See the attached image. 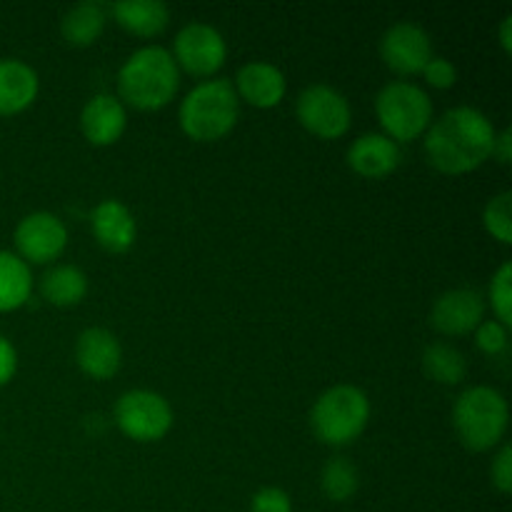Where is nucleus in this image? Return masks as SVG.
I'll return each instance as SVG.
<instances>
[{
  "instance_id": "f257e3e1",
  "label": "nucleus",
  "mask_w": 512,
  "mask_h": 512,
  "mask_svg": "<svg viewBox=\"0 0 512 512\" xmlns=\"http://www.w3.org/2000/svg\"><path fill=\"white\" fill-rule=\"evenodd\" d=\"M495 125L483 110L458 105L433 120L425 133V155L445 175H465L493 158Z\"/></svg>"
},
{
  "instance_id": "f03ea898",
  "label": "nucleus",
  "mask_w": 512,
  "mask_h": 512,
  "mask_svg": "<svg viewBox=\"0 0 512 512\" xmlns=\"http://www.w3.org/2000/svg\"><path fill=\"white\" fill-rule=\"evenodd\" d=\"M180 88V70L170 50L160 45H145L135 50L118 70L120 103L135 110H160L175 98Z\"/></svg>"
},
{
  "instance_id": "7ed1b4c3",
  "label": "nucleus",
  "mask_w": 512,
  "mask_h": 512,
  "mask_svg": "<svg viewBox=\"0 0 512 512\" xmlns=\"http://www.w3.org/2000/svg\"><path fill=\"white\" fill-rule=\"evenodd\" d=\"M240 118V100L228 78L203 80L183 98L180 130L195 143H215L233 133Z\"/></svg>"
},
{
  "instance_id": "20e7f679",
  "label": "nucleus",
  "mask_w": 512,
  "mask_h": 512,
  "mask_svg": "<svg viewBox=\"0 0 512 512\" xmlns=\"http://www.w3.org/2000/svg\"><path fill=\"white\" fill-rule=\"evenodd\" d=\"M510 410L500 390L475 385L463 390L453 405V428L460 443L473 453H485L503 443L508 433Z\"/></svg>"
},
{
  "instance_id": "39448f33",
  "label": "nucleus",
  "mask_w": 512,
  "mask_h": 512,
  "mask_svg": "<svg viewBox=\"0 0 512 512\" xmlns=\"http://www.w3.org/2000/svg\"><path fill=\"white\" fill-rule=\"evenodd\" d=\"M370 420V400L355 385H333L310 408V428L315 438L333 448L355 443Z\"/></svg>"
},
{
  "instance_id": "423d86ee",
  "label": "nucleus",
  "mask_w": 512,
  "mask_h": 512,
  "mask_svg": "<svg viewBox=\"0 0 512 512\" xmlns=\"http://www.w3.org/2000/svg\"><path fill=\"white\" fill-rule=\"evenodd\" d=\"M375 115L385 133L395 143H410L428 133L433 123V100L420 85L393 80L375 98Z\"/></svg>"
},
{
  "instance_id": "0eeeda50",
  "label": "nucleus",
  "mask_w": 512,
  "mask_h": 512,
  "mask_svg": "<svg viewBox=\"0 0 512 512\" xmlns=\"http://www.w3.org/2000/svg\"><path fill=\"white\" fill-rule=\"evenodd\" d=\"M113 420L125 438L135 443H158L173 428V408L153 390H128L115 403Z\"/></svg>"
},
{
  "instance_id": "6e6552de",
  "label": "nucleus",
  "mask_w": 512,
  "mask_h": 512,
  "mask_svg": "<svg viewBox=\"0 0 512 512\" xmlns=\"http://www.w3.org/2000/svg\"><path fill=\"white\" fill-rule=\"evenodd\" d=\"M295 115L310 135L320 140H338L353 125V108L348 98L333 85H308L295 100Z\"/></svg>"
},
{
  "instance_id": "1a4fd4ad",
  "label": "nucleus",
  "mask_w": 512,
  "mask_h": 512,
  "mask_svg": "<svg viewBox=\"0 0 512 512\" xmlns=\"http://www.w3.org/2000/svg\"><path fill=\"white\" fill-rule=\"evenodd\" d=\"M173 60L178 70L195 78H213L228 58V45L218 28L208 23H188L173 40Z\"/></svg>"
},
{
  "instance_id": "9d476101",
  "label": "nucleus",
  "mask_w": 512,
  "mask_h": 512,
  "mask_svg": "<svg viewBox=\"0 0 512 512\" xmlns=\"http://www.w3.org/2000/svg\"><path fill=\"white\" fill-rule=\"evenodd\" d=\"M15 250L18 258L25 260L28 265H48L63 255L65 245H68V228L63 220L53 213H30L15 225L13 233Z\"/></svg>"
},
{
  "instance_id": "9b49d317",
  "label": "nucleus",
  "mask_w": 512,
  "mask_h": 512,
  "mask_svg": "<svg viewBox=\"0 0 512 512\" xmlns=\"http://www.w3.org/2000/svg\"><path fill=\"white\" fill-rule=\"evenodd\" d=\"M380 58L393 73L420 75L433 60V40L423 25L413 20H400L390 25L380 38Z\"/></svg>"
},
{
  "instance_id": "f8f14e48",
  "label": "nucleus",
  "mask_w": 512,
  "mask_h": 512,
  "mask_svg": "<svg viewBox=\"0 0 512 512\" xmlns=\"http://www.w3.org/2000/svg\"><path fill=\"white\" fill-rule=\"evenodd\" d=\"M485 318V300L478 290L455 288L440 295L430 310V325L438 333L460 338L475 333Z\"/></svg>"
},
{
  "instance_id": "ddd939ff",
  "label": "nucleus",
  "mask_w": 512,
  "mask_h": 512,
  "mask_svg": "<svg viewBox=\"0 0 512 512\" xmlns=\"http://www.w3.org/2000/svg\"><path fill=\"white\" fill-rule=\"evenodd\" d=\"M233 88L238 93V100H245L258 110H270L283 103L285 93H288V80L278 65L268 63V60H253L238 70Z\"/></svg>"
},
{
  "instance_id": "4468645a",
  "label": "nucleus",
  "mask_w": 512,
  "mask_h": 512,
  "mask_svg": "<svg viewBox=\"0 0 512 512\" xmlns=\"http://www.w3.org/2000/svg\"><path fill=\"white\" fill-rule=\"evenodd\" d=\"M90 230L100 248L113 255L128 253L138 238V223H135L133 213L128 205L115 198L100 200L95 205L93 215H90Z\"/></svg>"
},
{
  "instance_id": "2eb2a0df",
  "label": "nucleus",
  "mask_w": 512,
  "mask_h": 512,
  "mask_svg": "<svg viewBox=\"0 0 512 512\" xmlns=\"http://www.w3.org/2000/svg\"><path fill=\"white\" fill-rule=\"evenodd\" d=\"M75 363L88 378L108 380L123 365V348L115 333L105 328H88L75 340Z\"/></svg>"
},
{
  "instance_id": "dca6fc26",
  "label": "nucleus",
  "mask_w": 512,
  "mask_h": 512,
  "mask_svg": "<svg viewBox=\"0 0 512 512\" xmlns=\"http://www.w3.org/2000/svg\"><path fill=\"white\" fill-rule=\"evenodd\" d=\"M125 125H128V113L115 95H93L80 110V130L95 148H108L118 143L125 133Z\"/></svg>"
},
{
  "instance_id": "f3484780",
  "label": "nucleus",
  "mask_w": 512,
  "mask_h": 512,
  "mask_svg": "<svg viewBox=\"0 0 512 512\" xmlns=\"http://www.w3.org/2000/svg\"><path fill=\"white\" fill-rule=\"evenodd\" d=\"M400 158H403L400 145L383 133L360 135L348 148V165L353 173L370 180L388 178L393 170H398Z\"/></svg>"
},
{
  "instance_id": "a211bd4d",
  "label": "nucleus",
  "mask_w": 512,
  "mask_h": 512,
  "mask_svg": "<svg viewBox=\"0 0 512 512\" xmlns=\"http://www.w3.org/2000/svg\"><path fill=\"white\" fill-rule=\"evenodd\" d=\"M40 78L33 65L18 58H0V115L10 118L35 103Z\"/></svg>"
},
{
  "instance_id": "6ab92c4d",
  "label": "nucleus",
  "mask_w": 512,
  "mask_h": 512,
  "mask_svg": "<svg viewBox=\"0 0 512 512\" xmlns=\"http://www.w3.org/2000/svg\"><path fill=\"white\" fill-rule=\"evenodd\" d=\"M108 13L120 28L138 38H155L170 23L168 5L160 0H120L108 5Z\"/></svg>"
},
{
  "instance_id": "aec40b11",
  "label": "nucleus",
  "mask_w": 512,
  "mask_h": 512,
  "mask_svg": "<svg viewBox=\"0 0 512 512\" xmlns=\"http://www.w3.org/2000/svg\"><path fill=\"white\" fill-rule=\"evenodd\" d=\"M105 23H108V8L98 0H83L63 15L60 33L73 48H90L103 35Z\"/></svg>"
},
{
  "instance_id": "412c9836",
  "label": "nucleus",
  "mask_w": 512,
  "mask_h": 512,
  "mask_svg": "<svg viewBox=\"0 0 512 512\" xmlns=\"http://www.w3.org/2000/svg\"><path fill=\"white\" fill-rule=\"evenodd\" d=\"M33 293V273L25 260L10 250H0V313L23 308Z\"/></svg>"
},
{
  "instance_id": "4be33fe9",
  "label": "nucleus",
  "mask_w": 512,
  "mask_h": 512,
  "mask_svg": "<svg viewBox=\"0 0 512 512\" xmlns=\"http://www.w3.org/2000/svg\"><path fill=\"white\" fill-rule=\"evenodd\" d=\"M40 293L55 308H73L88 295V275L75 265H55L40 280Z\"/></svg>"
},
{
  "instance_id": "5701e85b",
  "label": "nucleus",
  "mask_w": 512,
  "mask_h": 512,
  "mask_svg": "<svg viewBox=\"0 0 512 512\" xmlns=\"http://www.w3.org/2000/svg\"><path fill=\"white\" fill-rule=\"evenodd\" d=\"M423 370L440 385H460L468 375V360L455 345L430 343L423 353Z\"/></svg>"
},
{
  "instance_id": "b1692460",
  "label": "nucleus",
  "mask_w": 512,
  "mask_h": 512,
  "mask_svg": "<svg viewBox=\"0 0 512 512\" xmlns=\"http://www.w3.org/2000/svg\"><path fill=\"white\" fill-rule=\"evenodd\" d=\"M320 488H323L325 498L333 500V503H348L360 488L358 468L343 455L330 458L320 473Z\"/></svg>"
},
{
  "instance_id": "393cba45",
  "label": "nucleus",
  "mask_w": 512,
  "mask_h": 512,
  "mask_svg": "<svg viewBox=\"0 0 512 512\" xmlns=\"http://www.w3.org/2000/svg\"><path fill=\"white\" fill-rule=\"evenodd\" d=\"M483 225L488 230V235H493L498 243L510 245L512 243V193L495 195L488 200L483 210Z\"/></svg>"
},
{
  "instance_id": "a878e982",
  "label": "nucleus",
  "mask_w": 512,
  "mask_h": 512,
  "mask_svg": "<svg viewBox=\"0 0 512 512\" xmlns=\"http://www.w3.org/2000/svg\"><path fill=\"white\" fill-rule=\"evenodd\" d=\"M490 303H493L495 320L503 325L512 323V265L503 263L490 283Z\"/></svg>"
},
{
  "instance_id": "bb28decb",
  "label": "nucleus",
  "mask_w": 512,
  "mask_h": 512,
  "mask_svg": "<svg viewBox=\"0 0 512 512\" xmlns=\"http://www.w3.org/2000/svg\"><path fill=\"white\" fill-rule=\"evenodd\" d=\"M508 340V325L498 323V320H483L475 328V345H478L480 353L490 355V358L505 353L508 350Z\"/></svg>"
},
{
  "instance_id": "cd10ccee",
  "label": "nucleus",
  "mask_w": 512,
  "mask_h": 512,
  "mask_svg": "<svg viewBox=\"0 0 512 512\" xmlns=\"http://www.w3.org/2000/svg\"><path fill=\"white\" fill-rule=\"evenodd\" d=\"M250 512H293V500L283 488H260L250 500Z\"/></svg>"
},
{
  "instance_id": "c85d7f7f",
  "label": "nucleus",
  "mask_w": 512,
  "mask_h": 512,
  "mask_svg": "<svg viewBox=\"0 0 512 512\" xmlns=\"http://www.w3.org/2000/svg\"><path fill=\"white\" fill-rule=\"evenodd\" d=\"M420 75L428 80V85H433L438 90H448L458 83V68L450 60L438 58V55H433V60L425 65V70Z\"/></svg>"
},
{
  "instance_id": "c756f323",
  "label": "nucleus",
  "mask_w": 512,
  "mask_h": 512,
  "mask_svg": "<svg viewBox=\"0 0 512 512\" xmlns=\"http://www.w3.org/2000/svg\"><path fill=\"white\" fill-rule=\"evenodd\" d=\"M490 480H493V488L498 490L500 495L512 493V448L510 445H503L498 450V455L493 458V465H490Z\"/></svg>"
},
{
  "instance_id": "7c9ffc66",
  "label": "nucleus",
  "mask_w": 512,
  "mask_h": 512,
  "mask_svg": "<svg viewBox=\"0 0 512 512\" xmlns=\"http://www.w3.org/2000/svg\"><path fill=\"white\" fill-rule=\"evenodd\" d=\"M15 373H18V350L5 335H0V388H5Z\"/></svg>"
},
{
  "instance_id": "2f4dec72",
  "label": "nucleus",
  "mask_w": 512,
  "mask_h": 512,
  "mask_svg": "<svg viewBox=\"0 0 512 512\" xmlns=\"http://www.w3.org/2000/svg\"><path fill=\"white\" fill-rule=\"evenodd\" d=\"M493 158L500 160L503 165H508L512 160V133L508 128L503 133L495 135V145H493Z\"/></svg>"
},
{
  "instance_id": "473e14b6",
  "label": "nucleus",
  "mask_w": 512,
  "mask_h": 512,
  "mask_svg": "<svg viewBox=\"0 0 512 512\" xmlns=\"http://www.w3.org/2000/svg\"><path fill=\"white\" fill-rule=\"evenodd\" d=\"M500 45H503L505 53H512V18H508L500 23Z\"/></svg>"
}]
</instances>
